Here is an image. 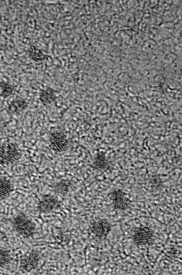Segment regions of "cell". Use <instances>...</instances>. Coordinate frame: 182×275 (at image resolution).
Wrapping results in <instances>:
<instances>
[{"label":"cell","instance_id":"obj_14","mask_svg":"<svg viewBox=\"0 0 182 275\" xmlns=\"http://www.w3.org/2000/svg\"><path fill=\"white\" fill-rule=\"evenodd\" d=\"M29 54L30 57L35 61H42L45 59V55L42 50L35 46L30 47L29 49Z\"/></svg>","mask_w":182,"mask_h":275},{"label":"cell","instance_id":"obj_17","mask_svg":"<svg viewBox=\"0 0 182 275\" xmlns=\"http://www.w3.org/2000/svg\"><path fill=\"white\" fill-rule=\"evenodd\" d=\"M151 185H152V187L154 190H159L162 186V181L159 177L155 176L151 181Z\"/></svg>","mask_w":182,"mask_h":275},{"label":"cell","instance_id":"obj_13","mask_svg":"<svg viewBox=\"0 0 182 275\" xmlns=\"http://www.w3.org/2000/svg\"><path fill=\"white\" fill-rule=\"evenodd\" d=\"M92 166L97 170H106L110 167V161L108 160L106 155H104L103 154H98L96 155V157L92 162Z\"/></svg>","mask_w":182,"mask_h":275},{"label":"cell","instance_id":"obj_10","mask_svg":"<svg viewBox=\"0 0 182 275\" xmlns=\"http://www.w3.org/2000/svg\"><path fill=\"white\" fill-rule=\"evenodd\" d=\"M54 191L58 195H67L71 189V182L69 180L61 179L55 182L53 186Z\"/></svg>","mask_w":182,"mask_h":275},{"label":"cell","instance_id":"obj_4","mask_svg":"<svg viewBox=\"0 0 182 275\" xmlns=\"http://www.w3.org/2000/svg\"><path fill=\"white\" fill-rule=\"evenodd\" d=\"M60 207V200L56 195H45L40 199L38 209L40 213H50L57 210Z\"/></svg>","mask_w":182,"mask_h":275},{"label":"cell","instance_id":"obj_6","mask_svg":"<svg viewBox=\"0 0 182 275\" xmlns=\"http://www.w3.org/2000/svg\"><path fill=\"white\" fill-rule=\"evenodd\" d=\"M68 138L61 131H55L50 138V146L56 152H62L68 147Z\"/></svg>","mask_w":182,"mask_h":275},{"label":"cell","instance_id":"obj_2","mask_svg":"<svg viewBox=\"0 0 182 275\" xmlns=\"http://www.w3.org/2000/svg\"><path fill=\"white\" fill-rule=\"evenodd\" d=\"M20 158V151L14 143H5L0 146V164H12Z\"/></svg>","mask_w":182,"mask_h":275},{"label":"cell","instance_id":"obj_12","mask_svg":"<svg viewBox=\"0 0 182 275\" xmlns=\"http://www.w3.org/2000/svg\"><path fill=\"white\" fill-rule=\"evenodd\" d=\"M56 92L51 87L46 88L40 93L39 100L44 105H50L56 100Z\"/></svg>","mask_w":182,"mask_h":275},{"label":"cell","instance_id":"obj_16","mask_svg":"<svg viewBox=\"0 0 182 275\" xmlns=\"http://www.w3.org/2000/svg\"><path fill=\"white\" fill-rule=\"evenodd\" d=\"M14 88L9 82H2L0 83V95L7 98L13 93Z\"/></svg>","mask_w":182,"mask_h":275},{"label":"cell","instance_id":"obj_8","mask_svg":"<svg viewBox=\"0 0 182 275\" xmlns=\"http://www.w3.org/2000/svg\"><path fill=\"white\" fill-rule=\"evenodd\" d=\"M111 201L116 210L125 211L129 209V201L125 194L121 190H114L111 193Z\"/></svg>","mask_w":182,"mask_h":275},{"label":"cell","instance_id":"obj_3","mask_svg":"<svg viewBox=\"0 0 182 275\" xmlns=\"http://www.w3.org/2000/svg\"><path fill=\"white\" fill-rule=\"evenodd\" d=\"M134 244L138 246H147L152 244L154 240V233L152 229L141 227L134 231L132 236Z\"/></svg>","mask_w":182,"mask_h":275},{"label":"cell","instance_id":"obj_11","mask_svg":"<svg viewBox=\"0 0 182 275\" xmlns=\"http://www.w3.org/2000/svg\"><path fill=\"white\" fill-rule=\"evenodd\" d=\"M28 108V103L26 100L22 98H18L13 101H11V104L8 106L9 113L11 114H20Z\"/></svg>","mask_w":182,"mask_h":275},{"label":"cell","instance_id":"obj_1","mask_svg":"<svg viewBox=\"0 0 182 275\" xmlns=\"http://www.w3.org/2000/svg\"><path fill=\"white\" fill-rule=\"evenodd\" d=\"M14 230L21 237L30 238L35 234L36 225L30 218L24 213H18L12 221Z\"/></svg>","mask_w":182,"mask_h":275},{"label":"cell","instance_id":"obj_5","mask_svg":"<svg viewBox=\"0 0 182 275\" xmlns=\"http://www.w3.org/2000/svg\"><path fill=\"white\" fill-rule=\"evenodd\" d=\"M91 232L98 240H105L112 231V226L106 219H98L92 222L90 227Z\"/></svg>","mask_w":182,"mask_h":275},{"label":"cell","instance_id":"obj_15","mask_svg":"<svg viewBox=\"0 0 182 275\" xmlns=\"http://www.w3.org/2000/svg\"><path fill=\"white\" fill-rule=\"evenodd\" d=\"M11 256L7 249L0 248V268H3L8 266L11 262Z\"/></svg>","mask_w":182,"mask_h":275},{"label":"cell","instance_id":"obj_9","mask_svg":"<svg viewBox=\"0 0 182 275\" xmlns=\"http://www.w3.org/2000/svg\"><path fill=\"white\" fill-rule=\"evenodd\" d=\"M13 191V185L10 180L6 178H0V202L7 199Z\"/></svg>","mask_w":182,"mask_h":275},{"label":"cell","instance_id":"obj_7","mask_svg":"<svg viewBox=\"0 0 182 275\" xmlns=\"http://www.w3.org/2000/svg\"><path fill=\"white\" fill-rule=\"evenodd\" d=\"M40 262V254L37 251H32L24 256L20 261V268L24 272H31L38 268Z\"/></svg>","mask_w":182,"mask_h":275}]
</instances>
